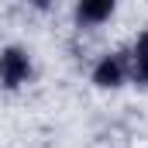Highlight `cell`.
<instances>
[{
	"label": "cell",
	"instance_id": "277c9868",
	"mask_svg": "<svg viewBox=\"0 0 148 148\" xmlns=\"http://www.w3.org/2000/svg\"><path fill=\"white\" fill-rule=\"evenodd\" d=\"M134 79L148 86V31L138 38V45H134Z\"/></svg>",
	"mask_w": 148,
	"mask_h": 148
},
{
	"label": "cell",
	"instance_id": "6da1fadb",
	"mask_svg": "<svg viewBox=\"0 0 148 148\" xmlns=\"http://www.w3.org/2000/svg\"><path fill=\"white\" fill-rule=\"evenodd\" d=\"M28 76H31V59H28V52L7 48V52L0 55V83H3L7 90H17L21 83H28Z\"/></svg>",
	"mask_w": 148,
	"mask_h": 148
},
{
	"label": "cell",
	"instance_id": "5b68a950",
	"mask_svg": "<svg viewBox=\"0 0 148 148\" xmlns=\"http://www.w3.org/2000/svg\"><path fill=\"white\" fill-rule=\"evenodd\" d=\"M31 3H35V7H41V10H45V7H48L52 0H31Z\"/></svg>",
	"mask_w": 148,
	"mask_h": 148
},
{
	"label": "cell",
	"instance_id": "7a4b0ae2",
	"mask_svg": "<svg viewBox=\"0 0 148 148\" xmlns=\"http://www.w3.org/2000/svg\"><path fill=\"white\" fill-rule=\"evenodd\" d=\"M124 76H127V59L124 55H103L97 62V69H93V83L110 90V86H121L124 83Z\"/></svg>",
	"mask_w": 148,
	"mask_h": 148
},
{
	"label": "cell",
	"instance_id": "3957f363",
	"mask_svg": "<svg viewBox=\"0 0 148 148\" xmlns=\"http://www.w3.org/2000/svg\"><path fill=\"white\" fill-rule=\"evenodd\" d=\"M110 14H114V0H79V7H76V17L83 24H103Z\"/></svg>",
	"mask_w": 148,
	"mask_h": 148
}]
</instances>
